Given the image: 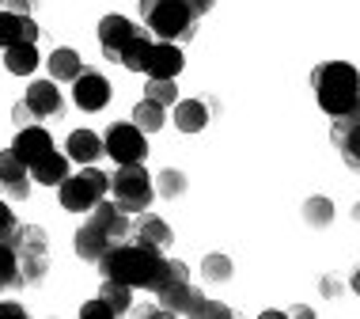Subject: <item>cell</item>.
Masks as SVG:
<instances>
[{"label": "cell", "instance_id": "1", "mask_svg": "<svg viewBox=\"0 0 360 319\" xmlns=\"http://www.w3.org/2000/svg\"><path fill=\"white\" fill-rule=\"evenodd\" d=\"M95 266H99V274L110 277V282H122L129 289H152L155 293L167 258H163L160 247H148V244H137V239H133V244H114Z\"/></svg>", "mask_w": 360, "mask_h": 319}, {"label": "cell", "instance_id": "2", "mask_svg": "<svg viewBox=\"0 0 360 319\" xmlns=\"http://www.w3.org/2000/svg\"><path fill=\"white\" fill-rule=\"evenodd\" d=\"M311 88H315V99L330 118L349 114V106L360 92V69L349 61H323L311 69Z\"/></svg>", "mask_w": 360, "mask_h": 319}, {"label": "cell", "instance_id": "3", "mask_svg": "<svg viewBox=\"0 0 360 319\" xmlns=\"http://www.w3.org/2000/svg\"><path fill=\"white\" fill-rule=\"evenodd\" d=\"M141 19L148 23V31L160 42H174L186 46L198 35V15L190 12L182 0H141Z\"/></svg>", "mask_w": 360, "mask_h": 319}, {"label": "cell", "instance_id": "4", "mask_svg": "<svg viewBox=\"0 0 360 319\" xmlns=\"http://www.w3.org/2000/svg\"><path fill=\"white\" fill-rule=\"evenodd\" d=\"M8 244L15 247L23 285H38L46 274H50V247H46V232L38 225H19Z\"/></svg>", "mask_w": 360, "mask_h": 319}, {"label": "cell", "instance_id": "5", "mask_svg": "<svg viewBox=\"0 0 360 319\" xmlns=\"http://www.w3.org/2000/svg\"><path fill=\"white\" fill-rule=\"evenodd\" d=\"M106 190H110V175H103L95 163H84L80 175L61 179L57 198H61V209H69V213H91L95 201L106 198Z\"/></svg>", "mask_w": 360, "mask_h": 319}, {"label": "cell", "instance_id": "6", "mask_svg": "<svg viewBox=\"0 0 360 319\" xmlns=\"http://www.w3.org/2000/svg\"><path fill=\"white\" fill-rule=\"evenodd\" d=\"M110 194L125 213H144L152 206V175L141 163H118L110 175Z\"/></svg>", "mask_w": 360, "mask_h": 319}, {"label": "cell", "instance_id": "7", "mask_svg": "<svg viewBox=\"0 0 360 319\" xmlns=\"http://www.w3.org/2000/svg\"><path fill=\"white\" fill-rule=\"evenodd\" d=\"M103 149L114 163H141L148 156V133L137 130L133 122H114L103 133Z\"/></svg>", "mask_w": 360, "mask_h": 319}, {"label": "cell", "instance_id": "8", "mask_svg": "<svg viewBox=\"0 0 360 319\" xmlns=\"http://www.w3.org/2000/svg\"><path fill=\"white\" fill-rule=\"evenodd\" d=\"M155 296H160V308L171 315H182V319H198L201 315V304H205V293L201 289H193L190 282H167L155 289Z\"/></svg>", "mask_w": 360, "mask_h": 319}, {"label": "cell", "instance_id": "9", "mask_svg": "<svg viewBox=\"0 0 360 319\" xmlns=\"http://www.w3.org/2000/svg\"><path fill=\"white\" fill-rule=\"evenodd\" d=\"M72 99L80 111H103L106 103H110V80H106L103 73H95V69H84L80 76L72 80Z\"/></svg>", "mask_w": 360, "mask_h": 319}, {"label": "cell", "instance_id": "10", "mask_svg": "<svg viewBox=\"0 0 360 319\" xmlns=\"http://www.w3.org/2000/svg\"><path fill=\"white\" fill-rule=\"evenodd\" d=\"M137 31H141V27H137V23H129L125 15H103V19H99V46H103L106 61L118 65V61H122L125 42H129V38L137 35Z\"/></svg>", "mask_w": 360, "mask_h": 319}, {"label": "cell", "instance_id": "11", "mask_svg": "<svg viewBox=\"0 0 360 319\" xmlns=\"http://www.w3.org/2000/svg\"><path fill=\"white\" fill-rule=\"evenodd\" d=\"M91 225H99L106 236H110V244H125V239L133 236V220L129 213H125L118 201H95L91 206Z\"/></svg>", "mask_w": 360, "mask_h": 319}, {"label": "cell", "instance_id": "12", "mask_svg": "<svg viewBox=\"0 0 360 319\" xmlns=\"http://www.w3.org/2000/svg\"><path fill=\"white\" fill-rule=\"evenodd\" d=\"M0 190H4L8 198H15V201H23L27 194H31V168H27L12 149L0 152Z\"/></svg>", "mask_w": 360, "mask_h": 319}, {"label": "cell", "instance_id": "13", "mask_svg": "<svg viewBox=\"0 0 360 319\" xmlns=\"http://www.w3.org/2000/svg\"><path fill=\"white\" fill-rule=\"evenodd\" d=\"M50 149H53V137L42 130V125H23V130L15 133V141H12V152L27 163V168H31L34 160H42Z\"/></svg>", "mask_w": 360, "mask_h": 319}, {"label": "cell", "instance_id": "14", "mask_svg": "<svg viewBox=\"0 0 360 319\" xmlns=\"http://www.w3.org/2000/svg\"><path fill=\"white\" fill-rule=\"evenodd\" d=\"M15 42H38V23L34 15H19L0 8V50H8Z\"/></svg>", "mask_w": 360, "mask_h": 319}, {"label": "cell", "instance_id": "15", "mask_svg": "<svg viewBox=\"0 0 360 319\" xmlns=\"http://www.w3.org/2000/svg\"><path fill=\"white\" fill-rule=\"evenodd\" d=\"M182 65H186V57L174 42H152V54H148V76H163V80H174V76L182 73Z\"/></svg>", "mask_w": 360, "mask_h": 319}, {"label": "cell", "instance_id": "16", "mask_svg": "<svg viewBox=\"0 0 360 319\" xmlns=\"http://www.w3.org/2000/svg\"><path fill=\"white\" fill-rule=\"evenodd\" d=\"M23 99L31 103V111L38 114V118H57V114L65 111V99H61V92H57L53 80H34Z\"/></svg>", "mask_w": 360, "mask_h": 319}, {"label": "cell", "instance_id": "17", "mask_svg": "<svg viewBox=\"0 0 360 319\" xmlns=\"http://www.w3.org/2000/svg\"><path fill=\"white\" fill-rule=\"evenodd\" d=\"M110 247H114L110 236H106L99 225H91V220H87V225L76 228V255H80L84 263H99Z\"/></svg>", "mask_w": 360, "mask_h": 319}, {"label": "cell", "instance_id": "18", "mask_svg": "<svg viewBox=\"0 0 360 319\" xmlns=\"http://www.w3.org/2000/svg\"><path fill=\"white\" fill-rule=\"evenodd\" d=\"M133 239H137V244H148V247L167 251V247H171V228H167V220H163V217L141 213V217L133 220Z\"/></svg>", "mask_w": 360, "mask_h": 319}, {"label": "cell", "instance_id": "19", "mask_svg": "<svg viewBox=\"0 0 360 319\" xmlns=\"http://www.w3.org/2000/svg\"><path fill=\"white\" fill-rule=\"evenodd\" d=\"M31 179L42 182V187H61V179H69V156L50 149L42 160L31 163Z\"/></svg>", "mask_w": 360, "mask_h": 319}, {"label": "cell", "instance_id": "20", "mask_svg": "<svg viewBox=\"0 0 360 319\" xmlns=\"http://www.w3.org/2000/svg\"><path fill=\"white\" fill-rule=\"evenodd\" d=\"M65 149H69V160H76V163H95L106 152L103 137H99V133H91V130H72Z\"/></svg>", "mask_w": 360, "mask_h": 319}, {"label": "cell", "instance_id": "21", "mask_svg": "<svg viewBox=\"0 0 360 319\" xmlns=\"http://www.w3.org/2000/svg\"><path fill=\"white\" fill-rule=\"evenodd\" d=\"M174 125H179V133H201L209 125V106L201 99H179L174 103Z\"/></svg>", "mask_w": 360, "mask_h": 319}, {"label": "cell", "instance_id": "22", "mask_svg": "<svg viewBox=\"0 0 360 319\" xmlns=\"http://www.w3.org/2000/svg\"><path fill=\"white\" fill-rule=\"evenodd\" d=\"M80 73H84V61H80V54H76V50H69V46H57V50L50 54V76H53V80L72 84Z\"/></svg>", "mask_w": 360, "mask_h": 319}, {"label": "cell", "instance_id": "23", "mask_svg": "<svg viewBox=\"0 0 360 319\" xmlns=\"http://www.w3.org/2000/svg\"><path fill=\"white\" fill-rule=\"evenodd\" d=\"M4 69L12 76H31L38 69V50L34 42H15L4 50Z\"/></svg>", "mask_w": 360, "mask_h": 319}, {"label": "cell", "instance_id": "24", "mask_svg": "<svg viewBox=\"0 0 360 319\" xmlns=\"http://www.w3.org/2000/svg\"><path fill=\"white\" fill-rule=\"evenodd\" d=\"M148 54H152V35H144V31H137L125 42V50H122V69H129V73H144L148 69Z\"/></svg>", "mask_w": 360, "mask_h": 319}, {"label": "cell", "instance_id": "25", "mask_svg": "<svg viewBox=\"0 0 360 319\" xmlns=\"http://www.w3.org/2000/svg\"><path fill=\"white\" fill-rule=\"evenodd\" d=\"M163 122H167V106H160L155 99H141L137 106H133V125L144 133H160Z\"/></svg>", "mask_w": 360, "mask_h": 319}, {"label": "cell", "instance_id": "26", "mask_svg": "<svg viewBox=\"0 0 360 319\" xmlns=\"http://www.w3.org/2000/svg\"><path fill=\"white\" fill-rule=\"evenodd\" d=\"M23 277H19V258H15V247L8 239H0V293L4 289H19Z\"/></svg>", "mask_w": 360, "mask_h": 319}, {"label": "cell", "instance_id": "27", "mask_svg": "<svg viewBox=\"0 0 360 319\" xmlns=\"http://www.w3.org/2000/svg\"><path fill=\"white\" fill-rule=\"evenodd\" d=\"M99 296H103L106 304H110V312H114V315H122V312H129V308H133V289H129V285H122V282H110V277H103Z\"/></svg>", "mask_w": 360, "mask_h": 319}, {"label": "cell", "instance_id": "28", "mask_svg": "<svg viewBox=\"0 0 360 319\" xmlns=\"http://www.w3.org/2000/svg\"><path fill=\"white\" fill-rule=\"evenodd\" d=\"M304 220H307L311 228H326V225H334V201L323 198V194L307 198V201H304Z\"/></svg>", "mask_w": 360, "mask_h": 319}, {"label": "cell", "instance_id": "29", "mask_svg": "<svg viewBox=\"0 0 360 319\" xmlns=\"http://www.w3.org/2000/svg\"><path fill=\"white\" fill-rule=\"evenodd\" d=\"M155 194L167 198V201L182 198V194H186V175H182V171H174V168L160 171V175H155Z\"/></svg>", "mask_w": 360, "mask_h": 319}, {"label": "cell", "instance_id": "30", "mask_svg": "<svg viewBox=\"0 0 360 319\" xmlns=\"http://www.w3.org/2000/svg\"><path fill=\"white\" fill-rule=\"evenodd\" d=\"M144 99H155L160 106H174V103H179V88H174V80H163V76H148Z\"/></svg>", "mask_w": 360, "mask_h": 319}, {"label": "cell", "instance_id": "31", "mask_svg": "<svg viewBox=\"0 0 360 319\" xmlns=\"http://www.w3.org/2000/svg\"><path fill=\"white\" fill-rule=\"evenodd\" d=\"M338 152H342V160H345V168L349 171H356L360 175V122L353 125V130L342 137V144H338Z\"/></svg>", "mask_w": 360, "mask_h": 319}, {"label": "cell", "instance_id": "32", "mask_svg": "<svg viewBox=\"0 0 360 319\" xmlns=\"http://www.w3.org/2000/svg\"><path fill=\"white\" fill-rule=\"evenodd\" d=\"M201 274H205V282H231V258L228 255H205Z\"/></svg>", "mask_w": 360, "mask_h": 319}, {"label": "cell", "instance_id": "33", "mask_svg": "<svg viewBox=\"0 0 360 319\" xmlns=\"http://www.w3.org/2000/svg\"><path fill=\"white\" fill-rule=\"evenodd\" d=\"M12 122L19 125V130H23V125H38L42 118H38V114L31 111V103H27V99H19V103L12 106Z\"/></svg>", "mask_w": 360, "mask_h": 319}, {"label": "cell", "instance_id": "34", "mask_svg": "<svg viewBox=\"0 0 360 319\" xmlns=\"http://www.w3.org/2000/svg\"><path fill=\"white\" fill-rule=\"evenodd\" d=\"M80 315H84V319H110L114 312H110V304L99 296V301H87V304L80 308Z\"/></svg>", "mask_w": 360, "mask_h": 319}, {"label": "cell", "instance_id": "35", "mask_svg": "<svg viewBox=\"0 0 360 319\" xmlns=\"http://www.w3.org/2000/svg\"><path fill=\"white\" fill-rule=\"evenodd\" d=\"M19 228V220H15V213L0 201V239H12V232Z\"/></svg>", "mask_w": 360, "mask_h": 319}, {"label": "cell", "instance_id": "36", "mask_svg": "<svg viewBox=\"0 0 360 319\" xmlns=\"http://www.w3.org/2000/svg\"><path fill=\"white\" fill-rule=\"evenodd\" d=\"M0 8L4 12H19V15H34L38 0H0Z\"/></svg>", "mask_w": 360, "mask_h": 319}, {"label": "cell", "instance_id": "37", "mask_svg": "<svg viewBox=\"0 0 360 319\" xmlns=\"http://www.w3.org/2000/svg\"><path fill=\"white\" fill-rule=\"evenodd\" d=\"M212 315L228 319V315H231V308H228V304H217V301H205V304H201V315H198V319H212Z\"/></svg>", "mask_w": 360, "mask_h": 319}, {"label": "cell", "instance_id": "38", "mask_svg": "<svg viewBox=\"0 0 360 319\" xmlns=\"http://www.w3.org/2000/svg\"><path fill=\"white\" fill-rule=\"evenodd\" d=\"M182 4H186L190 12L201 19V15H209V12H212V4H217V0H182Z\"/></svg>", "mask_w": 360, "mask_h": 319}, {"label": "cell", "instance_id": "39", "mask_svg": "<svg viewBox=\"0 0 360 319\" xmlns=\"http://www.w3.org/2000/svg\"><path fill=\"white\" fill-rule=\"evenodd\" d=\"M23 304H12V301H0V319H23Z\"/></svg>", "mask_w": 360, "mask_h": 319}, {"label": "cell", "instance_id": "40", "mask_svg": "<svg viewBox=\"0 0 360 319\" xmlns=\"http://www.w3.org/2000/svg\"><path fill=\"white\" fill-rule=\"evenodd\" d=\"M338 293H342V285L330 282V277H323V296H338Z\"/></svg>", "mask_w": 360, "mask_h": 319}, {"label": "cell", "instance_id": "41", "mask_svg": "<svg viewBox=\"0 0 360 319\" xmlns=\"http://www.w3.org/2000/svg\"><path fill=\"white\" fill-rule=\"evenodd\" d=\"M349 118H353V122H360V92H356V99H353V106H349Z\"/></svg>", "mask_w": 360, "mask_h": 319}, {"label": "cell", "instance_id": "42", "mask_svg": "<svg viewBox=\"0 0 360 319\" xmlns=\"http://www.w3.org/2000/svg\"><path fill=\"white\" fill-rule=\"evenodd\" d=\"M353 293L360 296V270H356V274H353Z\"/></svg>", "mask_w": 360, "mask_h": 319}, {"label": "cell", "instance_id": "43", "mask_svg": "<svg viewBox=\"0 0 360 319\" xmlns=\"http://www.w3.org/2000/svg\"><path fill=\"white\" fill-rule=\"evenodd\" d=\"M353 217H356V220H360V206H356V209H353Z\"/></svg>", "mask_w": 360, "mask_h": 319}]
</instances>
